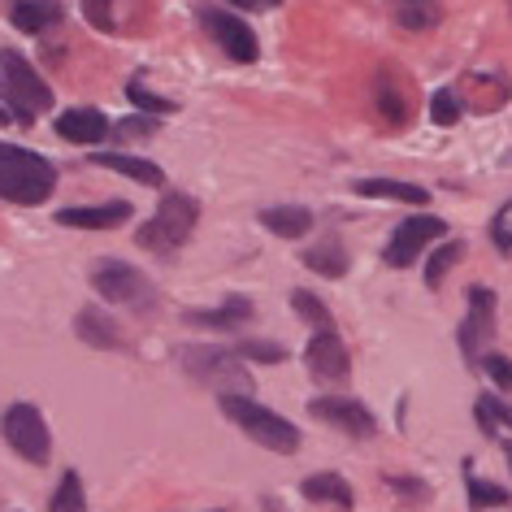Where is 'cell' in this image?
Listing matches in <instances>:
<instances>
[{"instance_id": "cell-25", "label": "cell", "mask_w": 512, "mask_h": 512, "mask_svg": "<svg viewBox=\"0 0 512 512\" xmlns=\"http://www.w3.org/2000/svg\"><path fill=\"white\" fill-rule=\"evenodd\" d=\"M473 417H478V426L486 434H495V430H512V408L504 400H495V395H482L478 404H473Z\"/></svg>"}, {"instance_id": "cell-4", "label": "cell", "mask_w": 512, "mask_h": 512, "mask_svg": "<svg viewBox=\"0 0 512 512\" xmlns=\"http://www.w3.org/2000/svg\"><path fill=\"white\" fill-rule=\"evenodd\" d=\"M222 413L235 421V426L248 434L252 443H261V447H270V452H283L291 456L300 447V430L291 426L287 417H278L274 408H265V404H256L252 395H222Z\"/></svg>"}, {"instance_id": "cell-29", "label": "cell", "mask_w": 512, "mask_h": 512, "mask_svg": "<svg viewBox=\"0 0 512 512\" xmlns=\"http://www.w3.org/2000/svg\"><path fill=\"white\" fill-rule=\"evenodd\" d=\"M430 118L439 126H456L460 122V96L456 87H439V92L430 96Z\"/></svg>"}, {"instance_id": "cell-24", "label": "cell", "mask_w": 512, "mask_h": 512, "mask_svg": "<svg viewBox=\"0 0 512 512\" xmlns=\"http://www.w3.org/2000/svg\"><path fill=\"white\" fill-rule=\"evenodd\" d=\"M460 256H465V243H460V239H447V243H439V248H434V256L426 261V283H430V287H443L447 270H452V265L460 261Z\"/></svg>"}, {"instance_id": "cell-10", "label": "cell", "mask_w": 512, "mask_h": 512, "mask_svg": "<svg viewBox=\"0 0 512 512\" xmlns=\"http://www.w3.org/2000/svg\"><path fill=\"white\" fill-rule=\"evenodd\" d=\"M200 27L213 35V44L222 48V53L230 57V61H256V35L248 31V22L243 18H235V14H226V9H209V5H200Z\"/></svg>"}, {"instance_id": "cell-17", "label": "cell", "mask_w": 512, "mask_h": 512, "mask_svg": "<svg viewBox=\"0 0 512 512\" xmlns=\"http://www.w3.org/2000/svg\"><path fill=\"white\" fill-rule=\"evenodd\" d=\"M261 226L274 230L278 239H304L313 230V213L304 204H274V209L261 213Z\"/></svg>"}, {"instance_id": "cell-16", "label": "cell", "mask_w": 512, "mask_h": 512, "mask_svg": "<svg viewBox=\"0 0 512 512\" xmlns=\"http://www.w3.org/2000/svg\"><path fill=\"white\" fill-rule=\"evenodd\" d=\"M387 9L404 31H434L443 22V0H387Z\"/></svg>"}, {"instance_id": "cell-35", "label": "cell", "mask_w": 512, "mask_h": 512, "mask_svg": "<svg viewBox=\"0 0 512 512\" xmlns=\"http://www.w3.org/2000/svg\"><path fill=\"white\" fill-rule=\"evenodd\" d=\"M239 356H252V361H265V365H278L283 361V348H278V343H265V339H243L239 343Z\"/></svg>"}, {"instance_id": "cell-14", "label": "cell", "mask_w": 512, "mask_h": 512, "mask_svg": "<svg viewBox=\"0 0 512 512\" xmlns=\"http://www.w3.org/2000/svg\"><path fill=\"white\" fill-rule=\"evenodd\" d=\"M57 135L70 144H100L105 135H113V126L100 109H70L57 118Z\"/></svg>"}, {"instance_id": "cell-3", "label": "cell", "mask_w": 512, "mask_h": 512, "mask_svg": "<svg viewBox=\"0 0 512 512\" xmlns=\"http://www.w3.org/2000/svg\"><path fill=\"white\" fill-rule=\"evenodd\" d=\"M196 222H200V204L191 200V196H183V191H170V196H161L157 213H152L148 222L135 230V243L144 252L170 256V252H178L191 239Z\"/></svg>"}, {"instance_id": "cell-21", "label": "cell", "mask_w": 512, "mask_h": 512, "mask_svg": "<svg viewBox=\"0 0 512 512\" xmlns=\"http://www.w3.org/2000/svg\"><path fill=\"white\" fill-rule=\"evenodd\" d=\"M304 495L313 499V504H335V508H352L356 495L352 486L339 478V473H313V478H304Z\"/></svg>"}, {"instance_id": "cell-37", "label": "cell", "mask_w": 512, "mask_h": 512, "mask_svg": "<svg viewBox=\"0 0 512 512\" xmlns=\"http://www.w3.org/2000/svg\"><path fill=\"white\" fill-rule=\"evenodd\" d=\"M230 5H239V9H265V0H230Z\"/></svg>"}, {"instance_id": "cell-33", "label": "cell", "mask_w": 512, "mask_h": 512, "mask_svg": "<svg viewBox=\"0 0 512 512\" xmlns=\"http://www.w3.org/2000/svg\"><path fill=\"white\" fill-rule=\"evenodd\" d=\"M491 243H495V248L504 252V256H512V200L491 217Z\"/></svg>"}, {"instance_id": "cell-23", "label": "cell", "mask_w": 512, "mask_h": 512, "mask_svg": "<svg viewBox=\"0 0 512 512\" xmlns=\"http://www.w3.org/2000/svg\"><path fill=\"white\" fill-rule=\"evenodd\" d=\"M304 265L313 274H326V278H343L348 274V256L339 252V243H317V248L304 252Z\"/></svg>"}, {"instance_id": "cell-26", "label": "cell", "mask_w": 512, "mask_h": 512, "mask_svg": "<svg viewBox=\"0 0 512 512\" xmlns=\"http://www.w3.org/2000/svg\"><path fill=\"white\" fill-rule=\"evenodd\" d=\"M291 309H296L300 322H309L313 330H335V317H330V309L313 296V291H296V296H291Z\"/></svg>"}, {"instance_id": "cell-19", "label": "cell", "mask_w": 512, "mask_h": 512, "mask_svg": "<svg viewBox=\"0 0 512 512\" xmlns=\"http://www.w3.org/2000/svg\"><path fill=\"white\" fill-rule=\"evenodd\" d=\"M9 18H14V27H18V31H27V35H44V31H53L66 14H61L57 0H18L14 14H9Z\"/></svg>"}, {"instance_id": "cell-20", "label": "cell", "mask_w": 512, "mask_h": 512, "mask_svg": "<svg viewBox=\"0 0 512 512\" xmlns=\"http://www.w3.org/2000/svg\"><path fill=\"white\" fill-rule=\"evenodd\" d=\"M252 317V304L243 300V296H230L222 309H196V313H187V322L191 326H209V330H235L243 326Z\"/></svg>"}, {"instance_id": "cell-22", "label": "cell", "mask_w": 512, "mask_h": 512, "mask_svg": "<svg viewBox=\"0 0 512 512\" xmlns=\"http://www.w3.org/2000/svg\"><path fill=\"white\" fill-rule=\"evenodd\" d=\"M74 330H79V339L83 343H92V348H122V330L109 322L100 309H83L79 313V322H74Z\"/></svg>"}, {"instance_id": "cell-12", "label": "cell", "mask_w": 512, "mask_h": 512, "mask_svg": "<svg viewBox=\"0 0 512 512\" xmlns=\"http://www.w3.org/2000/svg\"><path fill=\"white\" fill-rule=\"evenodd\" d=\"M491 330H495V291L491 287H473L465 326H460V348H465V356H478L482 339L491 335Z\"/></svg>"}, {"instance_id": "cell-28", "label": "cell", "mask_w": 512, "mask_h": 512, "mask_svg": "<svg viewBox=\"0 0 512 512\" xmlns=\"http://www.w3.org/2000/svg\"><path fill=\"white\" fill-rule=\"evenodd\" d=\"M126 96H131V105L139 109V113H152V118H165V113H174V100H165V96H157V92H148L144 83H126Z\"/></svg>"}, {"instance_id": "cell-7", "label": "cell", "mask_w": 512, "mask_h": 512, "mask_svg": "<svg viewBox=\"0 0 512 512\" xmlns=\"http://www.w3.org/2000/svg\"><path fill=\"white\" fill-rule=\"evenodd\" d=\"M92 287L109 304H131V309H152V304H157V291H152V283L135 270V265H126V261H96Z\"/></svg>"}, {"instance_id": "cell-38", "label": "cell", "mask_w": 512, "mask_h": 512, "mask_svg": "<svg viewBox=\"0 0 512 512\" xmlns=\"http://www.w3.org/2000/svg\"><path fill=\"white\" fill-rule=\"evenodd\" d=\"M9 118H14V113H5V105H0V126H5Z\"/></svg>"}, {"instance_id": "cell-32", "label": "cell", "mask_w": 512, "mask_h": 512, "mask_svg": "<svg viewBox=\"0 0 512 512\" xmlns=\"http://www.w3.org/2000/svg\"><path fill=\"white\" fill-rule=\"evenodd\" d=\"M378 109H382V118L391 113V126L404 122V100H400V92H395V79H387V74L378 79Z\"/></svg>"}, {"instance_id": "cell-36", "label": "cell", "mask_w": 512, "mask_h": 512, "mask_svg": "<svg viewBox=\"0 0 512 512\" xmlns=\"http://www.w3.org/2000/svg\"><path fill=\"white\" fill-rule=\"evenodd\" d=\"M152 131H157V118H152V113L148 118H126V122L113 126V135L118 139H139V135H152Z\"/></svg>"}, {"instance_id": "cell-27", "label": "cell", "mask_w": 512, "mask_h": 512, "mask_svg": "<svg viewBox=\"0 0 512 512\" xmlns=\"http://www.w3.org/2000/svg\"><path fill=\"white\" fill-rule=\"evenodd\" d=\"M53 512H87V499H83V478L74 469L61 473L57 482V495H53Z\"/></svg>"}, {"instance_id": "cell-39", "label": "cell", "mask_w": 512, "mask_h": 512, "mask_svg": "<svg viewBox=\"0 0 512 512\" xmlns=\"http://www.w3.org/2000/svg\"><path fill=\"white\" fill-rule=\"evenodd\" d=\"M504 456H508V469H512V443H504Z\"/></svg>"}, {"instance_id": "cell-18", "label": "cell", "mask_w": 512, "mask_h": 512, "mask_svg": "<svg viewBox=\"0 0 512 512\" xmlns=\"http://www.w3.org/2000/svg\"><path fill=\"white\" fill-rule=\"evenodd\" d=\"M96 165H105V170H118L126 178H135V183L144 187H161L165 183V170L157 161H144V157H126V152H92Z\"/></svg>"}, {"instance_id": "cell-40", "label": "cell", "mask_w": 512, "mask_h": 512, "mask_svg": "<svg viewBox=\"0 0 512 512\" xmlns=\"http://www.w3.org/2000/svg\"><path fill=\"white\" fill-rule=\"evenodd\" d=\"M265 5H283V0H265Z\"/></svg>"}, {"instance_id": "cell-13", "label": "cell", "mask_w": 512, "mask_h": 512, "mask_svg": "<svg viewBox=\"0 0 512 512\" xmlns=\"http://www.w3.org/2000/svg\"><path fill=\"white\" fill-rule=\"evenodd\" d=\"M126 217H131V204L126 200H109V204H87V209H61L57 222L70 230H118Z\"/></svg>"}, {"instance_id": "cell-2", "label": "cell", "mask_w": 512, "mask_h": 512, "mask_svg": "<svg viewBox=\"0 0 512 512\" xmlns=\"http://www.w3.org/2000/svg\"><path fill=\"white\" fill-rule=\"evenodd\" d=\"M0 96H5L14 122H22V126H31L35 113L53 109V87L40 79V70H35L18 48H0Z\"/></svg>"}, {"instance_id": "cell-15", "label": "cell", "mask_w": 512, "mask_h": 512, "mask_svg": "<svg viewBox=\"0 0 512 512\" xmlns=\"http://www.w3.org/2000/svg\"><path fill=\"white\" fill-rule=\"evenodd\" d=\"M356 196H369V200H400V204H417V209H426L430 191L417 187V183H400V178H361V183H352Z\"/></svg>"}, {"instance_id": "cell-9", "label": "cell", "mask_w": 512, "mask_h": 512, "mask_svg": "<svg viewBox=\"0 0 512 512\" xmlns=\"http://www.w3.org/2000/svg\"><path fill=\"white\" fill-rule=\"evenodd\" d=\"M309 413L317 421H326V426L352 434V439H374L378 434L374 413L361 400H352V395H317V400H309Z\"/></svg>"}, {"instance_id": "cell-6", "label": "cell", "mask_w": 512, "mask_h": 512, "mask_svg": "<svg viewBox=\"0 0 512 512\" xmlns=\"http://www.w3.org/2000/svg\"><path fill=\"white\" fill-rule=\"evenodd\" d=\"M0 434H5V443L14 447L22 460H31V465H44L48 452H53V434H48V421L35 404H14L5 408V417H0Z\"/></svg>"}, {"instance_id": "cell-11", "label": "cell", "mask_w": 512, "mask_h": 512, "mask_svg": "<svg viewBox=\"0 0 512 512\" xmlns=\"http://www.w3.org/2000/svg\"><path fill=\"white\" fill-rule=\"evenodd\" d=\"M304 356H309V369L322 382H339V378H348V369H352V356H348V348H343V339L335 335V330H317Z\"/></svg>"}, {"instance_id": "cell-8", "label": "cell", "mask_w": 512, "mask_h": 512, "mask_svg": "<svg viewBox=\"0 0 512 512\" xmlns=\"http://www.w3.org/2000/svg\"><path fill=\"white\" fill-rule=\"evenodd\" d=\"M447 226L443 217H430V213H417V217H404L400 226H395V235L387 239V252H382V261L395 265V270H404V265H413L421 252H426V243L443 239Z\"/></svg>"}, {"instance_id": "cell-30", "label": "cell", "mask_w": 512, "mask_h": 512, "mask_svg": "<svg viewBox=\"0 0 512 512\" xmlns=\"http://www.w3.org/2000/svg\"><path fill=\"white\" fill-rule=\"evenodd\" d=\"M83 18L92 22L96 31H118V0H83Z\"/></svg>"}, {"instance_id": "cell-31", "label": "cell", "mask_w": 512, "mask_h": 512, "mask_svg": "<svg viewBox=\"0 0 512 512\" xmlns=\"http://www.w3.org/2000/svg\"><path fill=\"white\" fill-rule=\"evenodd\" d=\"M508 499H512V495L504 491V486L482 482V478H469V504H473V508H504Z\"/></svg>"}, {"instance_id": "cell-1", "label": "cell", "mask_w": 512, "mask_h": 512, "mask_svg": "<svg viewBox=\"0 0 512 512\" xmlns=\"http://www.w3.org/2000/svg\"><path fill=\"white\" fill-rule=\"evenodd\" d=\"M57 191V170L40 152L0 144V196L9 204H44Z\"/></svg>"}, {"instance_id": "cell-34", "label": "cell", "mask_w": 512, "mask_h": 512, "mask_svg": "<svg viewBox=\"0 0 512 512\" xmlns=\"http://www.w3.org/2000/svg\"><path fill=\"white\" fill-rule=\"evenodd\" d=\"M482 369L491 374V382H495L499 391H508V395H512V361H508V356L486 352V356H482Z\"/></svg>"}, {"instance_id": "cell-5", "label": "cell", "mask_w": 512, "mask_h": 512, "mask_svg": "<svg viewBox=\"0 0 512 512\" xmlns=\"http://www.w3.org/2000/svg\"><path fill=\"white\" fill-rule=\"evenodd\" d=\"M178 361L200 387L222 391V395H252V374L239 361V352L222 348H178Z\"/></svg>"}]
</instances>
